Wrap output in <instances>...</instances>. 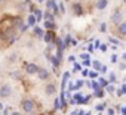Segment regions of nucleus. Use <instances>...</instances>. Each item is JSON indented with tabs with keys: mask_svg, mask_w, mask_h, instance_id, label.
I'll use <instances>...</instances> for the list:
<instances>
[{
	"mask_svg": "<svg viewBox=\"0 0 126 115\" xmlns=\"http://www.w3.org/2000/svg\"><path fill=\"white\" fill-rule=\"evenodd\" d=\"M21 108H22V111H24L25 114H31V112H34V109H36V103H34L33 99H24V100L21 102Z\"/></svg>",
	"mask_w": 126,
	"mask_h": 115,
	"instance_id": "obj_1",
	"label": "nucleus"
},
{
	"mask_svg": "<svg viewBox=\"0 0 126 115\" xmlns=\"http://www.w3.org/2000/svg\"><path fill=\"white\" fill-rule=\"evenodd\" d=\"M71 99L74 100V103L85 105V94H82V93H76L74 96H71Z\"/></svg>",
	"mask_w": 126,
	"mask_h": 115,
	"instance_id": "obj_6",
	"label": "nucleus"
},
{
	"mask_svg": "<svg viewBox=\"0 0 126 115\" xmlns=\"http://www.w3.org/2000/svg\"><path fill=\"white\" fill-rule=\"evenodd\" d=\"M111 64H117V55H113L111 56Z\"/></svg>",
	"mask_w": 126,
	"mask_h": 115,
	"instance_id": "obj_35",
	"label": "nucleus"
},
{
	"mask_svg": "<svg viewBox=\"0 0 126 115\" xmlns=\"http://www.w3.org/2000/svg\"><path fill=\"white\" fill-rule=\"evenodd\" d=\"M117 30H119V34L123 37L125 34H126V24L125 22H122V24H119V27H117Z\"/></svg>",
	"mask_w": 126,
	"mask_h": 115,
	"instance_id": "obj_14",
	"label": "nucleus"
},
{
	"mask_svg": "<svg viewBox=\"0 0 126 115\" xmlns=\"http://www.w3.org/2000/svg\"><path fill=\"white\" fill-rule=\"evenodd\" d=\"M33 34H34L36 37H39V38H43V34H45V33H43V30H42L40 27L34 25V27H33Z\"/></svg>",
	"mask_w": 126,
	"mask_h": 115,
	"instance_id": "obj_11",
	"label": "nucleus"
},
{
	"mask_svg": "<svg viewBox=\"0 0 126 115\" xmlns=\"http://www.w3.org/2000/svg\"><path fill=\"white\" fill-rule=\"evenodd\" d=\"M53 106H55V109H61V103H59V99H58V97H55V100H53Z\"/></svg>",
	"mask_w": 126,
	"mask_h": 115,
	"instance_id": "obj_28",
	"label": "nucleus"
},
{
	"mask_svg": "<svg viewBox=\"0 0 126 115\" xmlns=\"http://www.w3.org/2000/svg\"><path fill=\"white\" fill-rule=\"evenodd\" d=\"M94 49H95V47H94V44H89V46H88V52H89V53H92V52H94Z\"/></svg>",
	"mask_w": 126,
	"mask_h": 115,
	"instance_id": "obj_37",
	"label": "nucleus"
},
{
	"mask_svg": "<svg viewBox=\"0 0 126 115\" xmlns=\"http://www.w3.org/2000/svg\"><path fill=\"white\" fill-rule=\"evenodd\" d=\"M111 21L114 22V24H122L123 22V13L120 12V11H116V12H113V15H111Z\"/></svg>",
	"mask_w": 126,
	"mask_h": 115,
	"instance_id": "obj_4",
	"label": "nucleus"
},
{
	"mask_svg": "<svg viewBox=\"0 0 126 115\" xmlns=\"http://www.w3.org/2000/svg\"><path fill=\"white\" fill-rule=\"evenodd\" d=\"M91 65L94 67V71H96V72H98V71L101 69V67H102L99 61H92V62H91Z\"/></svg>",
	"mask_w": 126,
	"mask_h": 115,
	"instance_id": "obj_20",
	"label": "nucleus"
},
{
	"mask_svg": "<svg viewBox=\"0 0 126 115\" xmlns=\"http://www.w3.org/2000/svg\"><path fill=\"white\" fill-rule=\"evenodd\" d=\"M70 78V72H64V75H62V81H61V93L65 92V84Z\"/></svg>",
	"mask_w": 126,
	"mask_h": 115,
	"instance_id": "obj_9",
	"label": "nucleus"
},
{
	"mask_svg": "<svg viewBox=\"0 0 126 115\" xmlns=\"http://www.w3.org/2000/svg\"><path fill=\"white\" fill-rule=\"evenodd\" d=\"M120 92H122L123 94L126 93V84H122V89H120Z\"/></svg>",
	"mask_w": 126,
	"mask_h": 115,
	"instance_id": "obj_39",
	"label": "nucleus"
},
{
	"mask_svg": "<svg viewBox=\"0 0 126 115\" xmlns=\"http://www.w3.org/2000/svg\"><path fill=\"white\" fill-rule=\"evenodd\" d=\"M71 40H73V37H71L70 34H67V37H65L64 40H62V44H64V49H65V47H68V46L71 44Z\"/></svg>",
	"mask_w": 126,
	"mask_h": 115,
	"instance_id": "obj_16",
	"label": "nucleus"
},
{
	"mask_svg": "<svg viewBox=\"0 0 126 115\" xmlns=\"http://www.w3.org/2000/svg\"><path fill=\"white\" fill-rule=\"evenodd\" d=\"M105 106H107V105H105V102H102V103H98L95 109H96L98 112H102V111H105Z\"/></svg>",
	"mask_w": 126,
	"mask_h": 115,
	"instance_id": "obj_24",
	"label": "nucleus"
},
{
	"mask_svg": "<svg viewBox=\"0 0 126 115\" xmlns=\"http://www.w3.org/2000/svg\"><path fill=\"white\" fill-rule=\"evenodd\" d=\"M80 58H82L83 61H86V59H89V55L88 53H83V55H80Z\"/></svg>",
	"mask_w": 126,
	"mask_h": 115,
	"instance_id": "obj_36",
	"label": "nucleus"
},
{
	"mask_svg": "<svg viewBox=\"0 0 126 115\" xmlns=\"http://www.w3.org/2000/svg\"><path fill=\"white\" fill-rule=\"evenodd\" d=\"M70 115H77V111H76V112H71Z\"/></svg>",
	"mask_w": 126,
	"mask_h": 115,
	"instance_id": "obj_47",
	"label": "nucleus"
},
{
	"mask_svg": "<svg viewBox=\"0 0 126 115\" xmlns=\"http://www.w3.org/2000/svg\"><path fill=\"white\" fill-rule=\"evenodd\" d=\"M3 115H11V112H9V108H8V109H5V112H3Z\"/></svg>",
	"mask_w": 126,
	"mask_h": 115,
	"instance_id": "obj_43",
	"label": "nucleus"
},
{
	"mask_svg": "<svg viewBox=\"0 0 126 115\" xmlns=\"http://www.w3.org/2000/svg\"><path fill=\"white\" fill-rule=\"evenodd\" d=\"M12 77H14V78H21V74H19L18 71H15V72H12Z\"/></svg>",
	"mask_w": 126,
	"mask_h": 115,
	"instance_id": "obj_34",
	"label": "nucleus"
},
{
	"mask_svg": "<svg viewBox=\"0 0 126 115\" xmlns=\"http://www.w3.org/2000/svg\"><path fill=\"white\" fill-rule=\"evenodd\" d=\"M110 41H111V43H114V44H119V41H117V40H114V38H110Z\"/></svg>",
	"mask_w": 126,
	"mask_h": 115,
	"instance_id": "obj_44",
	"label": "nucleus"
},
{
	"mask_svg": "<svg viewBox=\"0 0 126 115\" xmlns=\"http://www.w3.org/2000/svg\"><path fill=\"white\" fill-rule=\"evenodd\" d=\"M43 16H45V19H46V21H50V22H53V19H55V16L52 15V12H50V11H46V12L43 13Z\"/></svg>",
	"mask_w": 126,
	"mask_h": 115,
	"instance_id": "obj_17",
	"label": "nucleus"
},
{
	"mask_svg": "<svg viewBox=\"0 0 126 115\" xmlns=\"http://www.w3.org/2000/svg\"><path fill=\"white\" fill-rule=\"evenodd\" d=\"M88 72H89V69H82V75L83 77H88Z\"/></svg>",
	"mask_w": 126,
	"mask_h": 115,
	"instance_id": "obj_38",
	"label": "nucleus"
},
{
	"mask_svg": "<svg viewBox=\"0 0 126 115\" xmlns=\"http://www.w3.org/2000/svg\"><path fill=\"white\" fill-rule=\"evenodd\" d=\"M36 24H37V21H36V16H34L33 13H31V15H28V24H27V25H28V27H34Z\"/></svg>",
	"mask_w": 126,
	"mask_h": 115,
	"instance_id": "obj_18",
	"label": "nucleus"
},
{
	"mask_svg": "<svg viewBox=\"0 0 126 115\" xmlns=\"http://www.w3.org/2000/svg\"><path fill=\"white\" fill-rule=\"evenodd\" d=\"M55 38H56V35H55V31H46V33L43 34V40H45L47 44H53Z\"/></svg>",
	"mask_w": 126,
	"mask_h": 115,
	"instance_id": "obj_3",
	"label": "nucleus"
},
{
	"mask_svg": "<svg viewBox=\"0 0 126 115\" xmlns=\"http://www.w3.org/2000/svg\"><path fill=\"white\" fill-rule=\"evenodd\" d=\"M99 31H101V33H105V31H107V25H105L104 22L99 25Z\"/></svg>",
	"mask_w": 126,
	"mask_h": 115,
	"instance_id": "obj_32",
	"label": "nucleus"
},
{
	"mask_svg": "<svg viewBox=\"0 0 126 115\" xmlns=\"http://www.w3.org/2000/svg\"><path fill=\"white\" fill-rule=\"evenodd\" d=\"M0 2H2V0H0Z\"/></svg>",
	"mask_w": 126,
	"mask_h": 115,
	"instance_id": "obj_51",
	"label": "nucleus"
},
{
	"mask_svg": "<svg viewBox=\"0 0 126 115\" xmlns=\"http://www.w3.org/2000/svg\"><path fill=\"white\" fill-rule=\"evenodd\" d=\"M99 44H101V43H99V41L96 40V41H95V44H94V47H99Z\"/></svg>",
	"mask_w": 126,
	"mask_h": 115,
	"instance_id": "obj_45",
	"label": "nucleus"
},
{
	"mask_svg": "<svg viewBox=\"0 0 126 115\" xmlns=\"http://www.w3.org/2000/svg\"><path fill=\"white\" fill-rule=\"evenodd\" d=\"M89 87H92L94 92H95V90H99V84H98V81H95V80L89 83Z\"/></svg>",
	"mask_w": 126,
	"mask_h": 115,
	"instance_id": "obj_23",
	"label": "nucleus"
},
{
	"mask_svg": "<svg viewBox=\"0 0 126 115\" xmlns=\"http://www.w3.org/2000/svg\"><path fill=\"white\" fill-rule=\"evenodd\" d=\"M25 71H27L28 75H33V74H37V72H39V67H37L36 64H27Z\"/></svg>",
	"mask_w": 126,
	"mask_h": 115,
	"instance_id": "obj_5",
	"label": "nucleus"
},
{
	"mask_svg": "<svg viewBox=\"0 0 126 115\" xmlns=\"http://www.w3.org/2000/svg\"><path fill=\"white\" fill-rule=\"evenodd\" d=\"M0 115H2V114H0Z\"/></svg>",
	"mask_w": 126,
	"mask_h": 115,
	"instance_id": "obj_52",
	"label": "nucleus"
},
{
	"mask_svg": "<svg viewBox=\"0 0 126 115\" xmlns=\"http://www.w3.org/2000/svg\"><path fill=\"white\" fill-rule=\"evenodd\" d=\"M107 5H108L107 0H98V2H96V9L102 11V9H105V8H107Z\"/></svg>",
	"mask_w": 126,
	"mask_h": 115,
	"instance_id": "obj_12",
	"label": "nucleus"
},
{
	"mask_svg": "<svg viewBox=\"0 0 126 115\" xmlns=\"http://www.w3.org/2000/svg\"><path fill=\"white\" fill-rule=\"evenodd\" d=\"M37 2H39V3H43V2H45V0H37Z\"/></svg>",
	"mask_w": 126,
	"mask_h": 115,
	"instance_id": "obj_48",
	"label": "nucleus"
},
{
	"mask_svg": "<svg viewBox=\"0 0 126 115\" xmlns=\"http://www.w3.org/2000/svg\"><path fill=\"white\" fill-rule=\"evenodd\" d=\"M46 28H47V31H53V30H56V25H55V22H50V21H45V24H43Z\"/></svg>",
	"mask_w": 126,
	"mask_h": 115,
	"instance_id": "obj_13",
	"label": "nucleus"
},
{
	"mask_svg": "<svg viewBox=\"0 0 126 115\" xmlns=\"http://www.w3.org/2000/svg\"><path fill=\"white\" fill-rule=\"evenodd\" d=\"M105 90H107L108 93H114V92H116V87H114L113 84H108V86L105 87Z\"/></svg>",
	"mask_w": 126,
	"mask_h": 115,
	"instance_id": "obj_26",
	"label": "nucleus"
},
{
	"mask_svg": "<svg viewBox=\"0 0 126 115\" xmlns=\"http://www.w3.org/2000/svg\"><path fill=\"white\" fill-rule=\"evenodd\" d=\"M117 78H116V75H114V72H110V80H108V83L111 84V83H114Z\"/></svg>",
	"mask_w": 126,
	"mask_h": 115,
	"instance_id": "obj_29",
	"label": "nucleus"
},
{
	"mask_svg": "<svg viewBox=\"0 0 126 115\" xmlns=\"http://www.w3.org/2000/svg\"><path fill=\"white\" fill-rule=\"evenodd\" d=\"M99 71H101V72H107V67H105V65H102V67H101V69H99Z\"/></svg>",
	"mask_w": 126,
	"mask_h": 115,
	"instance_id": "obj_41",
	"label": "nucleus"
},
{
	"mask_svg": "<svg viewBox=\"0 0 126 115\" xmlns=\"http://www.w3.org/2000/svg\"><path fill=\"white\" fill-rule=\"evenodd\" d=\"M98 84H99V89H102V90H104L110 83H108V80H105V78H102V77H101V78L98 80Z\"/></svg>",
	"mask_w": 126,
	"mask_h": 115,
	"instance_id": "obj_15",
	"label": "nucleus"
},
{
	"mask_svg": "<svg viewBox=\"0 0 126 115\" xmlns=\"http://www.w3.org/2000/svg\"><path fill=\"white\" fill-rule=\"evenodd\" d=\"M21 28H19V33H25L27 30H28V25L27 24H24V25H19Z\"/></svg>",
	"mask_w": 126,
	"mask_h": 115,
	"instance_id": "obj_30",
	"label": "nucleus"
},
{
	"mask_svg": "<svg viewBox=\"0 0 126 115\" xmlns=\"http://www.w3.org/2000/svg\"><path fill=\"white\" fill-rule=\"evenodd\" d=\"M73 12H74V15H77V16H80V15L83 13V9H82V5H80V3H74V5H73Z\"/></svg>",
	"mask_w": 126,
	"mask_h": 115,
	"instance_id": "obj_10",
	"label": "nucleus"
},
{
	"mask_svg": "<svg viewBox=\"0 0 126 115\" xmlns=\"http://www.w3.org/2000/svg\"><path fill=\"white\" fill-rule=\"evenodd\" d=\"M108 115H114V109H108Z\"/></svg>",
	"mask_w": 126,
	"mask_h": 115,
	"instance_id": "obj_46",
	"label": "nucleus"
},
{
	"mask_svg": "<svg viewBox=\"0 0 126 115\" xmlns=\"http://www.w3.org/2000/svg\"><path fill=\"white\" fill-rule=\"evenodd\" d=\"M83 68H82V65L80 64H77V62H74V68H73V72H77V71H82Z\"/></svg>",
	"mask_w": 126,
	"mask_h": 115,
	"instance_id": "obj_25",
	"label": "nucleus"
},
{
	"mask_svg": "<svg viewBox=\"0 0 126 115\" xmlns=\"http://www.w3.org/2000/svg\"><path fill=\"white\" fill-rule=\"evenodd\" d=\"M80 65H82V67H86V68H88V67H91V59H86V61H83Z\"/></svg>",
	"mask_w": 126,
	"mask_h": 115,
	"instance_id": "obj_31",
	"label": "nucleus"
},
{
	"mask_svg": "<svg viewBox=\"0 0 126 115\" xmlns=\"http://www.w3.org/2000/svg\"><path fill=\"white\" fill-rule=\"evenodd\" d=\"M92 96H95V97H98V99H102V97L105 96V92H104L102 89H99V90H95Z\"/></svg>",
	"mask_w": 126,
	"mask_h": 115,
	"instance_id": "obj_19",
	"label": "nucleus"
},
{
	"mask_svg": "<svg viewBox=\"0 0 126 115\" xmlns=\"http://www.w3.org/2000/svg\"><path fill=\"white\" fill-rule=\"evenodd\" d=\"M45 93L46 94H55L56 93V86L55 84H52V83H49V84H46V87H45Z\"/></svg>",
	"mask_w": 126,
	"mask_h": 115,
	"instance_id": "obj_7",
	"label": "nucleus"
},
{
	"mask_svg": "<svg viewBox=\"0 0 126 115\" xmlns=\"http://www.w3.org/2000/svg\"><path fill=\"white\" fill-rule=\"evenodd\" d=\"M11 94H12V87L9 84H3L0 87V96L2 97H9Z\"/></svg>",
	"mask_w": 126,
	"mask_h": 115,
	"instance_id": "obj_2",
	"label": "nucleus"
},
{
	"mask_svg": "<svg viewBox=\"0 0 126 115\" xmlns=\"http://www.w3.org/2000/svg\"><path fill=\"white\" fill-rule=\"evenodd\" d=\"M39 78L40 80H47L49 77H50V74H49V71L47 69H45V68H39Z\"/></svg>",
	"mask_w": 126,
	"mask_h": 115,
	"instance_id": "obj_8",
	"label": "nucleus"
},
{
	"mask_svg": "<svg viewBox=\"0 0 126 115\" xmlns=\"http://www.w3.org/2000/svg\"><path fill=\"white\" fill-rule=\"evenodd\" d=\"M99 50L101 52H107V44H99Z\"/></svg>",
	"mask_w": 126,
	"mask_h": 115,
	"instance_id": "obj_33",
	"label": "nucleus"
},
{
	"mask_svg": "<svg viewBox=\"0 0 126 115\" xmlns=\"http://www.w3.org/2000/svg\"><path fill=\"white\" fill-rule=\"evenodd\" d=\"M56 5H58V3H55V0H46V8H47L49 11H52Z\"/></svg>",
	"mask_w": 126,
	"mask_h": 115,
	"instance_id": "obj_22",
	"label": "nucleus"
},
{
	"mask_svg": "<svg viewBox=\"0 0 126 115\" xmlns=\"http://www.w3.org/2000/svg\"><path fill=\"white\" fill-rule=\"evenodd\" d=\"M88 75H89L91 78H98V72H96V71H91V69H89Z\"/></svg>",
	"mask_w": 126,
	"mask_h": 115,
	"instance_id": "obj_27",
	"label": "nucleus"
},
{
	"mask_svg": "<svg viewBox=\"0 0 126 115\" xmlns=\"http://www.w3.org/2000/svg\"><path fill=\"white\" fill-rule=\"evenodd\" d=\"M25 2H30V0H25Z\"/></svg>",
	"mask_w": 126,
	"mask_h": 115,
	"instance_id": "obj_50",
	"label": "nucleus"
},
{
	"mask_svg": "<svg viewBox=\"0 0 126 115\" xmlns=\"http://www.w3.org/2000/svg\"><path fill=\"white\" fill-rule=\"evenodd\" d=\"M68 61H70V62H74L76 58H74V56H68Z\"/></svg>",
	"mask_w": 126,
	"mask_h": 115,
	"instance_id": "obj_42",
	"label": "nucleus"
},
{
	"mask_svg": "<svg viewBox=\"0 0 126 115\" xmlns=\"http://www.w3.org/2000/svg\"><path fill=\"white\" fill-rule=\"evenodd\" d=\"M120 112H122V115H126V108L122 106V108H120Z\"/></svg>",
	"mask_w": 126,
	"mask_h": 115,
	"instance_id": "obj_40",
	"label": "nucleus"
},
{
	"mask_svg": "<svg viewBox=\"0 0 126 115\" xmlns=\"http://www.w3.org/2000/svg\"><path fill=\"white\" fill-rule=\"evenodd\" d=\"M12 115H19V114H18V112H15V114H12Z\"/></svg>",
	"mask_w": 126,
	"mask_h": 115,
	"instance_id": "obj_49",
	"label": "nucleus"
},
{
	"mask_svg": "<svg viewBox=\"0 0 126 115\" xmlns=\"http://www.w3.org/2000/svg\"><path fill=\"white\" fill-rule=\"evenodd\" d=\"M33 15L36 16V21L39 22V21L42 19V15H43V12H42L40 9H34V12H33Z\"/></svg>",
	"mask_w": 126,
	"mask_h": 115,
	"instance_id": "obj_21",
	"label": "nucleus"
}]
</instances>
